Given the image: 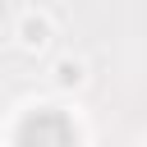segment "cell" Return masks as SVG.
<instances>
[{
	"mask_svg": "<svg viewBox=\"0 0 147 147\" xmlns=\"http://www.w3.org/2000/svg\"><path fill=\"white\" fill-rule=\"evenodd\" d=\"M14 142H37V147H64V142H78V129H74V119L64 115V110H32L18 129H14Z\"/></svg>",
	"mask_w": 147,
	"mask_h": 147,
	"instance_id": "1",
	"label": "cell"
},
{
	"mask_svg": "<svg viewBox=\"0 0 147 147\" xmlns=\"http://www.w3.org/2000/svg\"><path fill=\"white\" fill-rule=\"evenodd\" d=\"M18 41H23L28 51H41V46L51 41V23H46L41 14H23V23H18Z\"/></svg>",
	"mask_w": 147,
	"mask_h": 147,
	"instance_id": "2",
	"label": "cell"
},
{
	"mask_svg": "<svg viewBox=\"0 0 147 147\" xmlns=\"http://www.w3.org/2000/svg\"><path fill=\"white\" fill-rule=\"evenodd\" d=\"M55 78H60L64 87H78V83H83V64H78V60H60V64H55Z\"/></svg>",
	"mask_w": 147,
	"mask_h": 147,
	"instance_id": "3",
	"label": "cell"
}]
</instances>
